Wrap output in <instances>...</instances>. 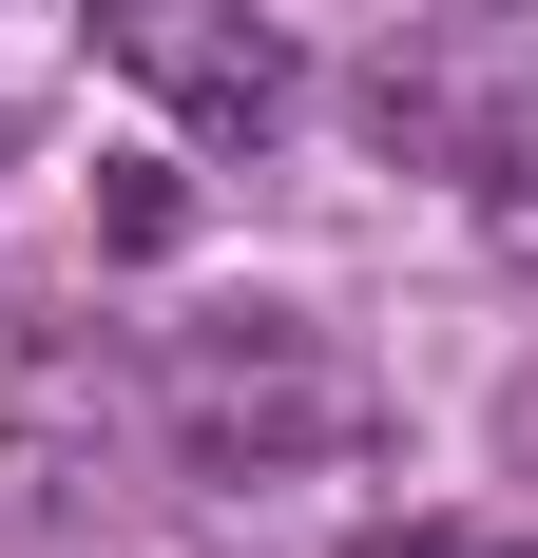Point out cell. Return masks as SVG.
I'll return each mask as SVG.
<instances>
[{"instance_id": "1", "label": "cell", "mask_w": 538, "mask_h": 558, "mask_svg": "<svg viewBox=\"0 0 538 558\" xmlns=\"http://www.w3.org/2000/svg\"><path fill=\"white\" fill-rule=\"evenodd\" d=\"M135 424H155L212 501H327V482H366L384 462V386L308 308H212V328H173L135 366Z\"/></svg>"}, {"instance_id": "2", "label": "cell", "mask_w": 538, "mask_h": 558, "mask_svg": "<svg viewBox=\"0 0 538 558\" xmlns=\"http://www.w3.org/2000/svg\"><path fill=\"white\" fill-rule=\"evenodd\" d=\"M115 444H135V366L97 328H58V308H0V539L77 520Z\"/></svg>"}, {"instance_id": "3", "label": "cell", "mask_w": 538, "mask_h": 558, "mask_svg": "<svg viewBox=\"0 0 538 558\" xmlns=\"http://www.w3.org/2000/svg\"><path fill=\"white\" fill-rule=\"evenodd\" d=\"M97 58L155 116H193V135H289V116H308V58H289V20H250V0H97Z\"/></svg>"}, {"instance_id": "4", "label": "cell", "mask_w": 538, "mask_h": 558, "mask_svg": "<svg viewBox=\"0 0 538 558\" xmlns=\"http://www.w3.org/2000/svg\"><path fill=\"white\" fill-rule=\"evenodd\" d=\"M384 155H424L500 251H538V77L519 58H442V77H384Z\"/></svg>"}, {"instance_id": "5", "label": "cell", "mask_w": 538, "mask_h": 558, "mask_svg": "<svg viewBox=\"0 0 538 558\" xmlns=\"http://www.w3.org/2000/svg\"><path fill=\"white\" fill-rule=\"evenodd\" d=\"M384 558H538V539H384Z\"/></svg>"}]
</instances>
